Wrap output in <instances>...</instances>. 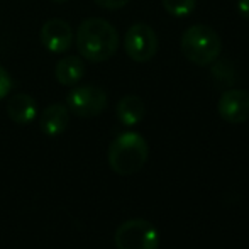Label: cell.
<instances>
[{"instance_id":"6da1fadb","label":"cell","mask_w":249,"mask_h":249,"mask_svg":"<svg viewBox=\"0 0 249 249\" xmlns=\"http://www.w3.org/2000/svg\"><path fill=\"white\" fill-rule=\"evenodd\" d=\"M76 46L87 61H107L119 50V33L108 20L90 17L76 31Z\"/></svg>"},{"instance_id":"7a4b0ae2","label":"cell","mask_w":249,"mask_h":249,"mask_svg":"<svg viewBox=\"0 0 249 249\" xmlns=\"http://www.w3.org/2000/svg\"><path fill=\"white\" fill-rule=\"evenodd\" d=\"M149 156V146L138 132H122L108 148V164L117 175L129 177L142 170Z\"/></svg>"},{"instance_id":"3957f363","label":"cell","mask_w":249,"mask_h":249,"mask_svg":"<svg viewBox=\"0 0 249 249\" xmlns=\"http://www.w3.org/2000/svg\"><path fill=\"white\" fill-rule=\"evenodd\" d=\"M181 53L194 65H212L222 53V39L210 26L195 24L181 34Z\"/></svg>"},{"instance_id":"277c9868","label":"cell","mask_w":249,"mask_h":249,"mask_svg":"<svg viewBox=\"0 0 249 249\" xmlns=\"http://www.w3.org/2000/svg\"><path fill=\"white\" fill-rule=\"evenodd\" d=\"M115 246L117 249H158L160 232L156 227L144 219L125 220L115 231Z\"/></svg>"},{"instance_id":"5b68a950","label":"cell","mask_w":249,"mask_h":249,"mask_svg":"<svg viewBox=\"0 0 249 249\" xmlns=\"http://www.w3.org/2000/svg\"><path fill=\"white\" fill-rule=\"evenodd\" d=\"M107 92L97 85L75 87L66 95V107H68V110L83 119L100 115L107 108Z\"/></svg>"},{"instance_id":"8992f818","label":"cell","mask_w":249,"mask_h":249,"mask_svg":"<svg viewBox=\"0 0 249 249\" xmlns=\"http://www.w3.org/2000/svg\"><path fill=\"white\" fill-rule=\"evenodd\" d=\"M124 48L132 61L148 63L156 56L158 48H160L158 34L148 24H134L125 33Z\"/></svg>"},{"instance_id":"52a82bcc","label":"cell","mask_w":249,"mask_h":249,"mask_svg":"<svg viewBox=\"0 0 249 249\" xmlns=\"http://www.w3.org/2000/svg\"><path fill=\"white\" fill-rule=\"evenodd\" d=\"M219 115L229 124H244L249 121V92L231 89L220 95L217 104Z\"/></svg>"},{"instance_id":"ba28073f","label":"cell","mask_w":249,"mask_h":249,"mask_svg":"<svg viewBox=\"0 0 249 249\" xmlns=\"http://www.w3.org/2000/svg\"><path fill=\"white\" fill-rule=\"evenodd\" d=\"M41 43L51 53H65L70 50L73 43V31L66 20L63 19H50L41 27Z\"/></svg>"},{"instance_id":"9c48e42d","label":"cell","mask_w":249,"mask_h":249,"mask_svg":"<svg viewBox=\"0 0 249 249\" xmlns=\"http://www.w3.org/2000/svg\"><path fill=\"white\" fill-rule=\"evenodd\" d=\"M70 124V110L66 105L63 104H51L50 107H46L41 114L39 125L41 131L50 138L59 136L66 131Z\"/></svg>"},{"instance_id":"30bf717a","label":"cell","mask_w":249,"mask_h":249,"mask_svg":"<svg viewBox=\"0 0 249 249\" xmlns=\"http://www.w3.org/2000/svg\"><path fill=\"white\" fill-rule=\"evenodd\" d=\"M7 114L12 122L19 125L31 124L37 117V104L27 93H16L7 104Z\"/></svg>"},{"instance_id":"8fae6325","label":"cell","mask_w":249,"mask_h":249,"mask_svg":"<svg viewBox=\"0 0 249 249\" xmlns=\"http://www.w3.org/2000/svg\"><path fill=\"white\" fill-rule=\"evenodd\" d=\"M115 114H117V119L122 125H127V127L138 125L146 115L144 100L138 95L122 97L115 107Z\"/></svg>"},{"instance_id":"7c38bea8","label":"cell","mask_w":249,"mask_h":249,"mask_svg":"<svg viewBox=\"0 0 249 249\" xmlns=\"http://www.w3.org/2000/svg\"><path fill=\"white\" fill-rule=\"evenodd\" d=\"M54 76L61 85L75 87L85 76V65L80 56H65L56 63Z\"/></svg>"},{"instance_id":"4fadbf2b","label":"cell","mask_w":249,"mask_h":249,"mask_svg":"<svg viewBox=\"0 0 249 249\" xmlns=\"http://www.w3.org/2000/svg\"><path fill=\"white\" fill-rule=\"evenodd\" d=\"M163 7L173 17H188L197 9V0H163Z\"/></svg>"},{"instance_id":"5bb4252c","label":"cell","mask_w":249,"mask_h":249,"mask_svg":"<svg viewBox=\"0 0 249 249\" xmlns=\"http://www.w3.org/2000/svg\"><path fill=\"white\" fill-rule=\"evenodd\" d=\"M10 90H12V78H10V75L7 73V70L0 65V100L9 95Z\"/></svg>"},{"instance_id":"9a60e30c","label":"cell","mask_w":249,"mask_h":249,"mask_svg":"<svg viewBox=\"0 0 249 249\" xmlns=\"http://www.w3.org/2000/svg\"><path fill=\"white\" fill-rule=\"evenodd\" d=\"M97 5H100L102 9H107V10H117L122 9V7L127 5L131 0H95Z\"/></svg>"},{"instance_id":"2e32d148","label":"cell","mask_w":249,"mask_h":249,"mask_svg":"<svg viewBox=\"0 0 249 249\" xmlns=\"http://www.w3.org/2000/svg\"><path fill=\"white\" fill-rule=\"evenodd\" d=\"M237 10L243 19L249 20V0H237Z\"/></svg>"},{"instance_id":"e0dca14e","label":"cell","mask_w":249,"mask_h":249,"mask_svg":"<svg viewBox=\"0 0 249 249\" xmlns=\"http://www.w3.org/2000/svg\"><path fill=\"white\" fill-rule=\"evenodd\" d=\"M51 2H54V3H65L66 0H51Z\"/></svg>"}]
</instances>
